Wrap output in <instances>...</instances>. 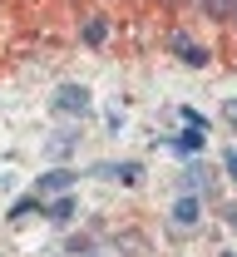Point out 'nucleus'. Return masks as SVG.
<instances>
[{
	"instance_id": "obj_1",
	"label": "nucleus",
	"mask_w": 237,
	"mask_h": 257,
	"mask_svg": "<svg viewBox=\"0 0 237 257\" xmlns=\"http://www.w3.org/2000/svg\"><path fill=\"white\" fill-rule=\"evenodd\" d=\"M55 109H60V114H89V89H79V84H65V89L55 94Z\"/></svg>"
},
{
	"instance_id": "obj_2",
	"label": "nucleus",
	"mask_w": 237,
	"mask_h": 257,
	"mask_svg": "<svg viewBox=\"0 0 237 257\" xmlns=\"http://www.w3.org/2000/svg\"><path fill=\"white\" fill-rule=\"evenodd\" d=\"M173 50H178L183 64H207V50L198 45V40H188V35H173Z\"/></svg>"
},
{
	"instance_id": "obj_3",
	"label": "nucleus",
	"mask_w": 237,
	"mask_h": 257,
	"mask_svg": "<svg viewBox=\"0 0 237 257\" xmlns=\"http://www.w3.org/2000/svg\"><path fill=\"white\" fill-rule=\"evenodd\" d=\"M198 218H203V203H198V198H178V203H173V223H198Z\"/></svg>"
},
{
	"instance_id": "obj_4",
	"label": "nucleus",
	"mask_w": 237,
	"mask_h": 257,
	"mask_svg": "<svg viewBox=\"0 0 237 257\" xmlns=\"http://www.w3.org/2000/svg\"><path fill=\"white\" fill-rule=\"evenodd\" d=\"M69 183H74V173H69V168H55V173L40 178V193H65Z\"/></svg>"
},
{
	"instance_id": "obj_5",
	"label": "nucleus",
	"mask_w": 237,
	"mask_h": 257,
	"mask_svg": "<svg viewBox=\"0 0 237 257\" xmlns=\"http://www.w3.org/2000/svg\"><path fill=\"white\" fill-rule=\"evenodd\" d=\"M104 40H109V25L104 20H89L84 25V45H104Z\"/></svg>"
},
{
	"instance_id": "obj_6",
	"label": "nucleus",
	"mask_w": 237,
	"mask_h": 257,
	"mask_svg": "<svg viewBox=\"0 0 237 257\" xmlns=\"http://www.w3.org/2000/svg\"><path fill=\"white\" fill-rule=\"evenodd\" d=\"M69 213H74V203H69V198H60V203H55V208H50V218H55V223H65Z\"/></svg>"
},
{
	"instance_id": "obj_7",
	"label": "nucleus",
	"mask_w": 237,
	"mask_h": 257,
	"mask_svg": "<svg viewBox=\"0 0 237 257\" xmlns=\"http://www.w3.org/2000/svg\"><path fill=\"white\" fill-rule=\"evenodd\" d=\"M227 119H232V124H237V104H227Z\"/></svg>"
},
{
	"instance_id": "obj_8",
	"label": "nucleus",
	"mask_w": 237,
	"mask_h": 257,
	"mask_svg": "<svg viewBox=\"0 0 237 257\" xmlns=\"http://www.w3.org/2000/svg\"><path fill=\"white\" fill-rule=\"evenodd\" d=\"M227 168H232V173H237V154H227Z\"/></svg>"
}]
</instances>
